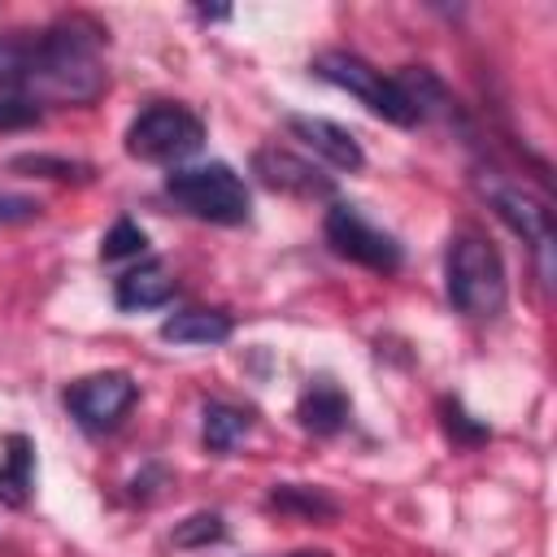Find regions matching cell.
<instances>
[{"mask_svg": "<svg viewBox=\"0 0 557 557\" xmlns=\"http://www.w3.org/2000/svg\"><path fill=\"white\" fill-rule=\"evenodd\" d=\"M35 487V444L26 435H4V461H0V505L22 509Z\"/></svg>", "mask_w": 557, "mask_h": 557, "instance_id": "obj_13", "label": "cell"}, {"mask_svg": "<svg viewBox=\"0 0 557 557\" xmlns=\"http://www.w3.org/2000/svg\"><path fill=\"white\" fill-rule=\"evenodd\" d=\"M26 126H39V109L30 100L0 91V131H26Z\"/></svg>", "mask_w": 557, "mask_h": 557, "instance_id": "obj_20", "label": "cell"}, {"mask_svg": "<svg viewBox=\"0 0 557 557\" xmlns=\"http://www.w3.org/2000/svg\"><path fill=\"white\" fill-rule=\"evenodd\" d=\"M270 505L283 509V513H296V518H305V522H326V518L339 513V505H335L326 492L305 487V483H278V487L270 492Z\"/></svg>", "mask_w": 557, "mask_h": 557, "instance_id": "obj_15", "label": "cell"}, {"mask_svg": "<svg viewBox=\"0 0 557 557\" xmlns=\"http://www.w3.org/2000/svg\"><path fill=\"white\" fill-rule=\"evenodd\" d=\"M248 426H252V418L244 409L222 405V400L205 405V444H209V453H231L248 435Z\"/></svg>", "mask_w": 557, "mask_h": 557, "instance_id": "obj_16", "label": "cell"}, {"mask_svg": "<svg viewBox=\"0 0 557 557\" xmlns=\"http://www.w3.org/2000/svg\"><path fill=\"white\" fill-rule=\"evenodd\" d=\"M9 170L39 174V178H78V183H87V178H91V165H87V161H65V157H44V152L13 157V161H9Z\"/></svg>", "mask_w": 557, "mask_h": 557, "instance_id": "obj_17", "label": "cell"}, {"mask_svg": "<svg viewBox=\"0 0 557 557\" xmlns=\"http://www.w3.org/2000/svg\"><path fill=\"white\" fill-rule=\"evenodd\" d=\"M104 30L74 13L48 30H9L0 35V91L30 104H91L109 74L100 65Z\"/></svg>", "mask_w": 557, "mask_h": 557, "instance_id": "obj_1", "label": "cell"}, {"mask_svg": "<svg viewBox=\"0 0 557 557\" xmlns=\"http://www.w3.org/2000/svg\"><path fill=\"white\" fill-rule=\"evenodd\" d=\"M231 331H235V322L222 309H183L161 322V339H170V344H226Z\"/></svg>", "mask_w": 557, "mask_h": 557, "instance_id": "obj_12", "label": "cell"}, {"mask_svg": "<svg viewBox=\"0 0 557 557\" xmlns=\"http://www.w3.org/2000/svg\"><path fill=\"white\" fill-rule=\"evenodd\" d=\"M252 170L261 174L265 187L274 191H292V196H331V178H322L309 161H300L287 148H257Z\"/></svg>", "mask_w": 557, "mask_h": 557, "instance_id": "obj_9", "label": "cell"}, {"mask_svg": "<svg viewBox=\"0 0 557 557\" xmlns=\"http://www.w3.org/2000/svg\"><path fill=\"white\" fill-rule=\"evenodd\" d=\"M205 144V122L183 104H152L126 126V152L148 165H174Z\"/></svg>", "mask_w": 557, "mask_h": 557, "instance_id": "obj_5", "label": "cell"}, {"mask_svg": "<svg viewBox=\"0 0 557 557\" xmlns=\"http://www.w3.org/2000/svg\"><path fill=\"white\" fill-rule=\"evenodd\" d=\"M139 252H148V235L131 218H117L109 226V235L100 239V257L104 261H122V257H139Z\"/></svg>", "mask_w": 557, "mask_h": 557, "instance_id": "obj_18", "label": "cell"}, {"mask_svg": "<svg viewBox=\"0 0 557 557\" xmlns=\"http://www.w3.org/2000/svg\"><path fill=\"white\" fill-rule=\"evenodd\" d=\"M65 405H70V413L78 418L83 431H109V426L135 405V379L122 374V370H104V374L78 379V383L65 392Z\"/></svg>", "mask_w": 557, "mask_h": 557, "instance_id": "obj_8", "label": "cell"}, {"mask_svg": "<svg viewBox=\"0 0 557 557\" xmlns=\"http://www.w3.org/2000/svg\"><path fill=\"white\" fill-rule=\"evenodd\" d=\"M170 296H174V278L165 274L161 261H144V265L126 270V274L117 278V287H113V300H117V309H126V313H135V309H157V305H165Z\"/></svg>", "mask_w": 557, "mask_h": 557, "instance_id": "obj_11", "label": "cell"}, {"mask_svg": "<svg viewBox=\"0 0 557 557\" xmlns=\"http://www.w3.org/2000/svg\"><path fill=\"white\" fill-rule=\"evenodd\" d=\"M322 231H326V244H331L339 257H348V261H357V265H366V270H374V274L400 270V244H396L387 231L370 226L352 205H331Z\"/></svg>", "mask_w": 557, "mask_h": 557, "instance_id": "obj_6", "label": "cell"}, {"mask_svg": "<svg viewBox=\"0 0 557 557\" xmlns=\"http://www.w3.org/2000/svg\"><path fill=\"white\" fill-rule=\"evenodd\" d=\"M296 418H300L305 431L331 435V431H339V426L348 422V396H344L335 383L318 379L313 387H305V396H300V405H296Z\"/></svg>", "mask_w": 557, "mask_h": 557, "instance_id": "obj_14", "label": "cell"}, {"mask_svg": "<svg viewBox=\"0 0 557 557\" xmlns=\"http://www.w3.org/2000/svg\"><path fill=\"white\" fill-rule=\"evenodd\" d=\"M296 557H331V553H322V548H305V553H296Z\"/></svg>", "mask_w": 557, "mask_h": 557, "instance_id": "obj_23", "label": "cell"}, {"mask_svg": "<svg viewBox=\"0 0 557 557\" xmlns=\"http://www.w3.org/2000/svg\"><path fill=\"white\" fill-rule=\"evenodd\" d=\"M483 196H487V205L500 213V222L535 248L540 265L548 270V248H553V209H548L540 196H531V191H522V187H513V183H500V178H487V183H483Z\"/></svg>", "mask_w": 557, "mask_h": 557, "instance_id": "obj_7", "label": "cell"}, {"mask_svg": "<svg viewBox=\"0 0 557 557\" xmlns=\"http://www.w3.org/2000/svg\"><path fill=\"white\" fill-rule=\"evenodd\" d=\"M165 196L183 213H191L200 222H218V226H239V222H248V209H252L244 178L222 161L191 165V170H170L165 174Z\"/></svg>", "mask_w": 557, "mask_h": 557, "instance_id": "obj_3", "label": "cell"}, {"mask_svg": "<svg viewBox=\"0 0 557 557\" xmlns=\"http://www.w3.org/2000/svg\"><path fill=\"white\" fill-rule=\"evenodd\" d=\"M287 131L292 135H300L318 157H326L335 170H361L366 165V152H361V144L344 131V126H335V122H326V117H305V113H292L287 117Z\"/></svg>", "mask_w": 557, "mask_h": 557, "instance_id": "obj_10", "label": "cell"}, {"mask_svg": "<svg viewBox=\"0 0 557 557\" xmlns=\"http://www.w3.org/2000/svg\"><path fill=\"white\" fill-rule=\"evenodd\" d=\"M39 218V200L30 196H0V226H17V222H30Z\"/></svg>", "mask_w": 557, "mask_h": 557, "instance_id": "obj_21", "label": "cell"}, {"mask_svg": "<svg viewBox=\"0 0 557 557\" xmlns=\"http://www.w3.org/2000/svg\"><path fill=\"white\" fill-rule=\"evenodd\" d=\"M444 422H448V431H461L466 440H483V435H487V426H470V422H466V413H461L457 405L448 409V418H444Z\"/></svg>", "mask_w": 557, "mask_h": 557, "instance_id": "obj_22", "label": "cell"}, {"mask_svg": "<svg viewBox=\"0 0 557 557\" xmlns=\"http://www.w3.org/2000/svg\"><path fill=\"white\" fill-rule=\"evenodd\" d=\"M222 535H226L222 513H191L187 522L174 527V548H205V544H218Z\"/></svg>", "mask_w": 557, "mask_h": 557, "instance_id": "obj_19", "label": "cell"}, {"mask_svg": "<svg viewBox=\"0 0 557 557\" xmlns=\"http://www.w3.org/2000/svg\"><path fill=\"white\" fill-rule=\"evenodd\" d=\"M309 70H313L322 83H331V87L357 96L370 113H379V117H387V122H396V126H418V113L409 109V100H405V91L396 87V78H387V74L374 70L370 61L331 48V52H318Z\"/></svg>", "mask_w": 557, "mask_h": 557, "instance_id": "obj_4", "label": "cell"}, {"mask_svg": "<svg viewBox=\"0 0 557 557\" xmlns=\"http://www.w3.org/2000/svg\"><path fill=\"white\" fill-rule=\"evenodd\" d=\"M444 287H448V300H453L457 313L496 318L505 309V292H509L500 252L474 231L453 235L448 257H444Z\"/></svg>", "mask_w": 557, "mask_h": 557, "instance_id": "obj_2", "label": "cell"}]
</instances>
